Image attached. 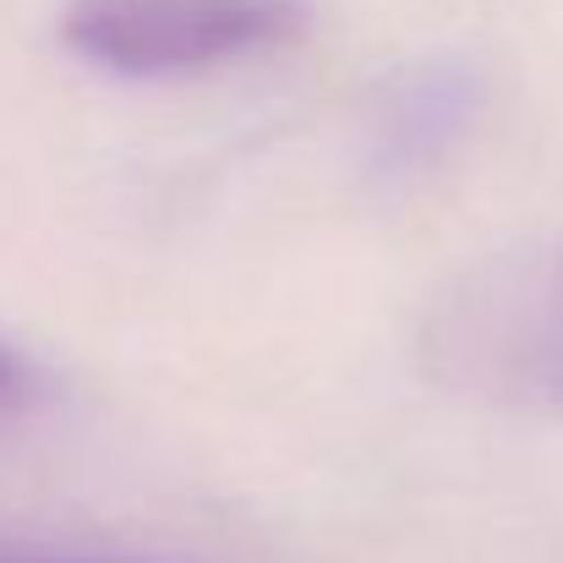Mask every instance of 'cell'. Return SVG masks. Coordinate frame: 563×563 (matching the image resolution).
Returning <instances> with one entry per match:
<instances>
[{"mask_svg": "<svg viewBox=\"0 0 563 563\" xmlns=\"http://www.w3.org/2000/svg\"><path fill=\"white\" fill-rule=\"evenodd\" d=\"M432 362L563 416V246L460 285L432 318Z\"/></svg>", "mask_w": 563, "mask_h": 563, "instance_id": "7a4b0ae2", "label": "cell"}, {"mask_svg": "<svg viewBox=\"0 0 563 563\" xmlns=\"http://www.w3.org/2000/svg\"><path fill=\"white\" fill-rule=\"evenodd\" d=\"M476 99H482V82L465 60H432L399 77V88L383 99L373 121V165L394 181L432 170L471 132Z\"/></svg>", "mask_w": 563, "mask_h": 563, "instance_id": "3957f363", "label": "cell"}, {"mask_svg": "<svg viewBox=\"0 0 563 563\" xmlns=\"http://www.w3.org/2000/svg\"><path fill=\"white\" fill-rule=\"evenodd\" d=\"M307 0H66L60 44L121 82H176L296 44Z\"/></svg>", "mask_w": 563, "mask_h": 563, "instance_id": "6da1fadb", "label": "cell"}, {"mask_svg": "<svg viewBox=\"0 0 563 563\" xmlns=\"http://www.w3.org/2000/svg\"><path fill=\"white\" fill-rule=\"evenodd\" d=\"M33 394H38V367H33L16 345L0 340V416H5V410H22Z\"/></svg>", "mask_w": 563, "mask_h": 563, "instance_id": "277c9868", "label": "cell"}, {"mask_svg": "<svg viewBox=\"0 0 563 563\" xmlns=\"http://www.w3.org/2000/svg\"><path fill=\"white\" fill-rule=\"evenodd\" d=\"M0 563H126V559H88V553H0Z\"/></svg>", "mask_w": 563, "mask_h": 563, "instance_id": "5b68a950", "label": "cell"}]
</instances>
